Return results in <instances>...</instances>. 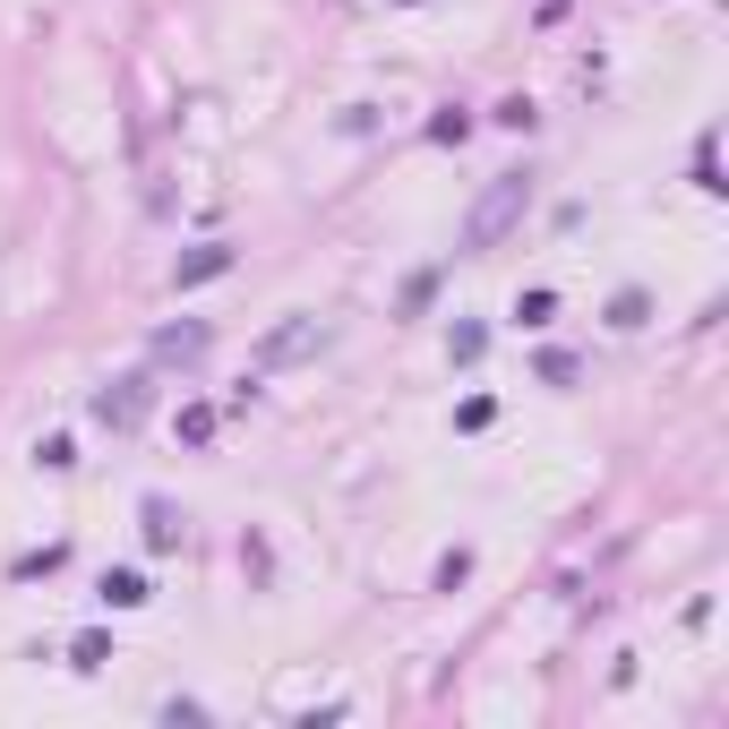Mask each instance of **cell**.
Instances as JSON below:
<instances>
[{
  "label": "cell",
  "instance_id": "30bf717a",
  "mask_svg": "<svg viewBox=\"0 0 729 729\" xmlns=\"http://www.w3.org/2000/svg\"><path fill=\"white\" fill-rule=\"evenodd\" d=\"M609 327H618V335L644 327V292H618V300H609Z\"/></svg>",
  "mask_w": 729,
  "mask_h": 729
},
{
  "label": "cell",
  "instance_id": "8992f818",
  "mask_svg": "<svg viewBox=\"0 0 729 729\" xmlns=\"http://www.w3.org/2000/svg\"><path fill=\"white\" fill-rule=\"evenodd\" d=\"M137 515H146V550H181V515H172V497H146Z\"/></svg>",
  "mask_w": 729,
  "mask_h": 729
},
{
  "label": "cell",
  "instance_id": "3957f363",
  "mask_svg": "<svg viewBox=\"0 0 729 729\" xmlns=\"http://www.w3.org/2000/svg\"><path fill=\"white\" fill-rule=\"evenodd\" d=\"M224 266H233V240H206V249H189V258L172 266V284H181V292H189V284H215V275H224Z\"/></svg>",
  "mask_w": 729,
  "mask_h": 729
},
{
  "label": "cell",
  "instance_id": "7a4b0ae2",
  "mask_svg": "<svg viewBox=\"0 0 729 729\" xmlns=\"http://www.w3.org/2000/svg\"><path fill=\"white\" fill-rule=\"evenodd\" d=\"M95 412L103 430H137V412H146V378H112V387H95Z\"/></svg>",
  "mask_w": 729,
  "mask_h": 729
},
{
  "label": "cell",
  "instance_id": "52a82bcc",
  "mask_svg": "<svg viewBox=\"0 0 729 729\" xmlns=\"http://www.w3.org/2000/svg\"><path fill=\"white\" fill-rule=\"evenodd\" d=\"M155 352H164V361H198V352H206V327H164V335H155Z\"/></svg>",
  "mask_w": 729,
  "mask_h": 729
},
{
  "label": "cell",
  "instance_id": "9c48e42d",
  "mask_svg": "<svg viewBox=\"0 0 729 729\" xmlns=\"http://www.w3.org/2000/svg\"><path fill=\"white\" fill-rule=\"evenodd\" d=\"M181 438H189V446H206V438H215V403H189V412H181Z\"/></svg>",
  "mask_w": 729,
  "mask_h": 729
},
{
  "label": "cell",
  "instance_id": "277c9868",
  "mask_svg": "<svg viewBox=\"0 0 729 729\" xmlns=\"http://www.w3.org/2000/svg\"><path fill=\"white\" fill-rule=\"evenodd\" d=\"M95 593H103V609H146V600H155V584H146L137 566H112V575H103Z\"/></svg>",
  "mask_w": 729,
  "mask_h": 729
},
{
  "label": "cell",
  "instance_id": "7c38bea8",
  "mask_svg": "<svg viewBox=\"0 0 729 729\" xmlns=\"http://www.w3.org/2000/svg\"><path fill=\"white\" fill-rule=\"evenodd\" d=\"M34 455H43V472H69V464H78V446H69V438H43Z\"/></svg>",
  "mask_w": 729,
  "mask_h": 729
},
{
  "label": "cell",
  "instance_id": "ba28073f",
  "mask_svg": "<svg viewBox=\"0 0 729 729\" xmlns=\"http://www.w3.org/2000/svg\"><path fill=\"white\" fill-rule=\"evenodd\" d=\"M550 318H558V292H541V284L515 292V327H550Z\"/></svg>",
  "mask_w": 729,
  "mask_h": 729
},
{
  "label": "cell",
  "instance_id": "5b68a950",
  "mask_svg": "<svg viewBox=\"0 0 729 729\" xmlns=\"http://www.w3.org/2000/svg\"><path fill=\"white\" fill-rule=\"evenodd\" d=\"M309 343H318V318H292V327H275V335L258 343V361H266V369H275V361H300Z\"/></svg>",
  "mask_w": 729,
  "mask_h": 729
},
{
  "label": "cell",
  "instance_id": "6da1fadb",
  "mask_svg": "<svg viewBox=\"0 0 729 729\" xmlns=\"http://www.w3.org/2000/svg\"><path fill=\"white\" fill-rule=\"evenodd\" d=\"M524 206H532V172H497L490 189L472 198V215H464V258H490L497 240L524 224Z\"/></svg>",
  "mask_w": 729,
  "mask_h": 729
},
{
  "label": "cell",
  "instance_id": "8fae6325",
  "mask_svg": "<svg viewBox=\"0 0 729 729\" xmlns=\"http://www.w3.org/2000/svg\"><path fill=\"white\" fill-rule=\"evenodd\" d=\"M490 121H497V130H532V103H524V95H506V103L490 112Z\"/></svg>",
  "mask_w": 729,
  "mask_h": 729
}]
</instances>
